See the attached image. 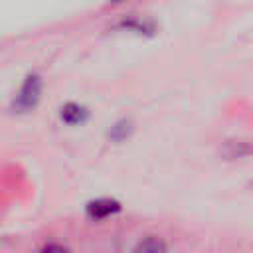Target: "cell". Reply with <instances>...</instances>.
I'll return each instance as SVG.
<instances>
[{
	"instance_id": "6da1fadb",
	"label": "cell",
	"mask_w": 253,
	"mask_h": 253,
	"mask_svg": "<svg viewBox=\"0 0 253 253\" xmlns=\"http://www.w3.org/2000/svg\"><path fill=\"white\" fill-rule=\"evenodd\" d=\"M40 93H42V79L38 73H30L26 75L24 83L20 85L14 101H12V107L20 113H26L30 109H34L40 101Z\"/></svg>"
},
{
	"instance_id": "7a4b0ae2",
	"label": "cell",
	"mask_w": 253,
	"mask_h": 253,
	"mask_svg": "<svg viewBox=\"0 0 253 253\" xmlns=\"http://www.w3.org/2000/svg\"><path fill=\"white\" fill-rule=\"evenodd\" d=\"M85 211H87V215L91 219L101 221V219H107V217L119 213L121 211V204L117 200H111V198H97V200L87 204Z\"/></svg>"
},
{
	"instance_id": "3957f363",
	"label": "cell",
	"mask_w": 253,
	"mask_h": 253,
	"mask_svg": "<svg viewBox=\"0 0 253 253\" xmlns=\"http://www.w3.org/2000/svg\"><path fill=\"white\" fill-rule=\"evenodd\" d=\"M132 253H168V245L158 235H146L134 245Z\"/></svg>"
},
{
	"instance_id": "277c9868",
	"label": "cell",
	"mask_w": 253,
	"mask_h": 253,
	"mask_svg": "<svg viewBox=\"0 0 253 253\" xmlns=\"http://www.w3.org/2000/svg\"><path fill=\"white\" fill-rule=\"evenodd\" d=\"M87 115H89L87 109L81 107V105H77V103H67L59 111V117H61V121L65 125H81V123H85Z\"/></svg>"
},
{
	"instance_id": "8992f818",
	"label": "cell",
	"mask_w": 253,
	"mask_h": 253,
	"mask_svg": "<svg viewBox=\"0 0 253 253\" xmlns=\"http://www.w3.org/2000/svg\"><path fill=\"white\" fill-rule=\"evenodd\" d=\"M36 253H73V251L59 241H45Z\"/></svg>"
},
{
	"instance_id": "52a82bcc",
	"label": "cell",
	"mask_w": 253,
	"mask_h": 253,
	"mask_svg": "<svg viewBox=\"0 0 253 253\" xmlns=\"http://www.w3.org/2000/svg\"><path fill=\"white\" fill-rule=\"evenodd\" d=\"M115 2H121V0H115Z\"/></svg>"
},
{
	"instance_id": "5b68a950",
	"label": "cell",
	"mask_w": 253,
	"mask_h": 253,
	"mask_svg": "<svg viewBox=\"0 0 253 253\" xmlns=\"http://www.w3.org/2000/svg\"><path fill=\"white\" fill-rule=\"evenodd\" d=\"M130 130H132V123L126 121V119H121L109 128V138L115 140V142H121L130 134Z\"/></svg>"
}]
</instances>
